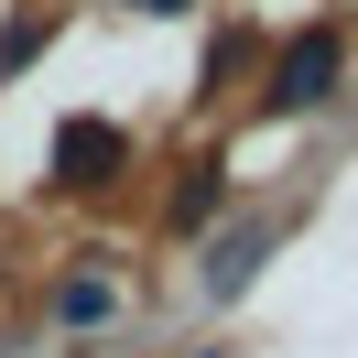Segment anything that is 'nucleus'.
Wrapping results in <instances>:
<instances>
[{
	"label": "nucleus",
	"instance_id": "1",
	"mask_svg": "<svg viewBox=\"0 0 358 358\" xmlns=\"http://www.w3.org/2000/svg\"><path fill=\"white\" fill-rule=\"evenodd\" d=\"M336 87H348V44H336V22H304L282 55H271V87L261 98H271V120H315Z\"/></svg>",
	"mask_w": 358,
	"mask_h": 358
},
{
	"label": "nucleus",
	"instance_id": "2",
	"mask_svg": "<svg viewBox=\"0 0 358 358\" xmlns=\"http://www.w3.org/2000/svg\"><path fill=\"white\" fill-rule=\"evenodd\" d=\"M271 239H282L271 217H239V228H217V239H206V261H196V304H239V293L261 282Z\"/></svg>",
	"mask_w": 358,
	"mask_h": 358
},
{
	"label": "nucleus",
	"instance_id": "3",
	"mask_svg": "<svg viewBox=\"0 0 358 358\" xmlns=\"http://www.w3.org/2000/svg\"><path fill=\"white\" fill-rule=\"evenodd\" d=\"M120 163H131V131L120 120H66L55 131V185H76V196L87 185H120Z\"/></svg>",
	"mask_w": 358,
	"mask_h": 358
},
{
	"label": "nucleus",
	"instance_id": "4",
	"mask_svg": "<svg viewBox=\"0 0 358 358\" xmlns=\"http://www.w3.org/2000/svg\"><path fill=\"white\" fill-rule=\"evenodd\" d=\"M109 315H120V293L98 282V271H66V282H55V326H66V336H87V326H109Z\"/></svg>",
	"mask_w": 358,
	"mask_h": 358
},
{
	"label": "nucleus",
	"instance_id": "5",
	"mask_svg": "<svg viewBox=\"0 0 358 358\" xmlns=\"http://www.w3.org/2000/svg\"><path fill=\"white\" fill-rule=\"evenodd\" d=\"M217 206H228V163H196V174L174 185V228H185V239H206V228H217Z\"/></svg>",
	"mask_w": 358,
	"mask_h": 358
},
{
	"label": "nucleus",
	"instance_id": "6",
	"mask_svg": "<svg viewBox=\"0 0 358 358\" xmlns=\"http://www.w3.org/2000/svg\"><path fill=\"white\" fill-rule=\"evenodd\" d=\"M44 33H55V22H11V33H0V76L33 66V55H44Z\"/></svg>",
	"mask_w": 358,
	"mask_h": 358
},
{
	"label": "nucleus",
	"instance_id": "7",
	"mask_svg": "<svg viewBox=\"0 0 358 358\" xmlns=\"http://www.w3.org/2000/svg\"><path fill=\"white\" fill-rule=\"evenodd\" d=\"M131 11H152V22H174V11H196V0H131Z\"/></svg>",
	"mask_w": 358,
	"mask_h": 358
},
{
	"label": "nucleus",
	"instance_id": "8",
	"mask_svg": "<svg viewBox=\"0 0 358 358\" xmlns=\"http://www.w3.org/2000/svg\"><path fill=\"white\" fill-rule=\"evenodd\" d=\"M196 358H239V348H196Z\"/></svg>",
	"mask_w": 358,
	"mask_h": 358
}]
</instances>
